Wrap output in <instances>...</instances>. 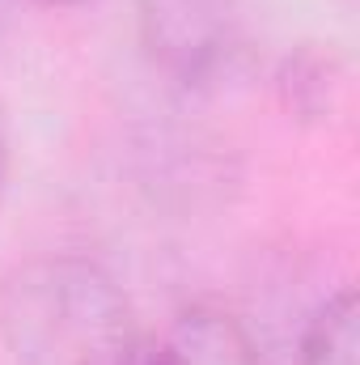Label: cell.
Instances as JSON below:
<instances>
[{"label": "cell", "instance_id": "277c9868", "mask_svg": "<svg viewBox=\"0 0 360 365\" xmlns=\"http://www.w3.org/2000/svg\"><path fill=\"white\" fill-rule=\"evenodd\" d=\"M297 365H356V297L344 289L301 336Z\"/></svg>", "mask_w": 360, "mask_h": 365}, {"label": "cell", "instance_id": "6da1fadb", "mask_svg": "<svg viewBox=\"0 0 360 365\" xmlns=\"http://www.w3.org/2000/svg\"><path fill=\"white\" fill-rule=\"evenodd\" d=\"M0 336L17 365H119L140 327L110 272L43 255L0 280Z\"/></svg>", "mask_w": 360, "mask_h": 365}, {"label": "cell", "instance_id": "8992f818", "mask_svg": "<svg viewBox=\"0 0 360 365\" xmlns=\"http://www.w3.org/2000/svg\"><path fill=\"white\" fill-rule=\"evenodd\" d=\"M30 4H43V9H68V4H81V0H30Z\"/></svg>", "mask_w": 360, "mask_h": 365}, {"label": "cell", "instance_id": "3957f363", "mask_svg": "<svg viewBox=\"0 0 360 365\" xmlns=\"http://www.w3.org/2000/svg\"><path fill=\"white\" fill-rule=\"evenodd\" d=\"M119 365H268L255 340L221 310H182L157 331H140Z\"/></svg>", "mask_w": 360, "mask_h": 365}, {"label": "cell", "instance_id": "5b68a950", "mask_svg": "<svg viewBox=\"0 0 360 365\" xmlns=\"http://www.w3.org/2000/svg\"><path fill=\"white\" fill-rule=\"evenodd\" d=\"M4 179H9V136H4V123H0V195H4Z\"/></svg>", "mask_w": 360, "mask_h": 365}, {"label": "cell", "instance_id": "7a4b0ae2", "mask_svg": "<svg viewBox=\"0 0 360 365\" xmlns=\"http://www.w3.org/2000/svg\"><path fill=\"white\" fill-rule=\"evenodd\" d=\"M140 17L153 56L182 81L216 77L238 51L233 0H144Z\"/></svg>", "mask_w": 360, "mask_h": 365}]
</instances>
